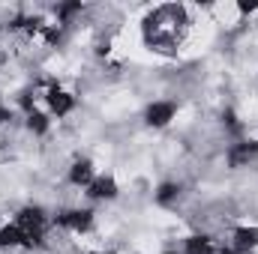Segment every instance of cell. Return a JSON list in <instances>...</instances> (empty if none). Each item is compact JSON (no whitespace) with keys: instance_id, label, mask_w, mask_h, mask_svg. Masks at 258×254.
<instances>
[{"instance_id":"cell-7","label":"cell","mask_w":258,"mask_h":254,"mask_svg":"<svg viewBox=\"0 0 258 254\" xmlns=\"http://www.w3.org/2000/svg\"><path fill=\"white\" fill-rule=\"evenodd\" d=\"M183 194H186V186L180 183V180H159L153 191H150V197H153V206H159V209H174L180 200H183Z\"/></svg>"},{"instance_id":"cell-3","label":"cell","mask_w":258,"mask_h":254,"mask_svg":"<svg viewBox=\"0 0 258 254\" xmlns=\"http://www.w3.org/2000/svg\"><path fill=\"white\" fill-rule=\"evenodd\" d=\"M81 194H84V200H87L90 206H96V203H105V206H108V203H117V200L123 197V189H120V183H117V177H114L111 171H108V174L99 171L96 180L81 191Z\"/></svg>"},{"instance_id":"cell-1","label":"cell","mask_w":258,"mask_h":254,"mask_svg":"<svg viewBox=\"0 0 258 254\" xmlns=\"http://www.w3.org/2000/svg\"><path fill=\"white\" fill-rule=\"evenodd\" d=\"M180 117V102L177 99H168V96H159V99H147L144 108H141V123L150 129V132H165L177 123Z\"/></svg>"},{"instance_id":"cell-8","label":"cell","mask_w":258,"mask_h":254,"mask_svg":"<svg viewBox=\"0 0 258 254\" xmlns=\"http://www.w3.org/2000/svg\"><path fill=\"white\" fill-rule=\"evenodd\" d=\"M21 129H24L33 141H45V138H51V132H54V120H51V114L39 105V108H33L30 114L21 117Z\"/></svg>"},{"instance_id":"cell-9","label":"cell","mask_w":258,"mask_h":254,"mask_svg":"<svg viewBox=\"0 0 258 254\" xmlns=\"http://www.w3.org/2000/svg\"><path fill=\"white\" fill-rule=\"evenodd\" d=\"M159 254H180V248H165V251H159Z\"/></svg>"},{"instance_id":"cell-4","label":"cell","mask_w":258,"mask_h":254,"mask_svg":"<svg viewBox=\"0 0 258 254\" xmlns=\"http://www.w3.org/2000/svg\"><path fill=\"white\" fill-rule=\"evenodd\" d=\"M96 174H99L96 162H93L90 156H81V153H78V156L69 159V165L63 168V183L75 191H84L93 180H96Z\"/></svg>"},{"instance_id":"cell-6","label":"cell","mask_w":258,"mask_h":254,"mask_svg":"<svg viewBox=\"0 0 258 254\" xmlns=\"http://www.w3.org/2000/svg\"><path fill=\"white\" fill-rule=\"evenodd\" d=\"M27 251H30L27 233L12 218H3L0 221V254H27Z\"/></svg>"},{"instance_id":"cell-2","label":"cell","mask_w":258,"mask_h":254,"mask_svg":"<svg viewBox=\"0 0 258 254\" xmlns=\"http://www.w3.org/2000/svg\"><path fill=\"white\" fill-rule=\"evenodd\" d=\"M222 165H225V171H234V174L255 168L258 165V138L246 132L243 138L228 141L225 150H222Z\"/></svg>"},{"instance_id":"cell-5","label":"cell","mask_w":258,"mask_h":254,"mask_svg":"<svg viewBox=\"0 0 258 254\" xmlns=\"http://www.w3.org/2000/svg\"><path fill=\"white\" fill-rule=\"evenodd\" d=\"M180 254H219V236L207 227H195L180 239Z\"/></svg>"}]
</instances>
